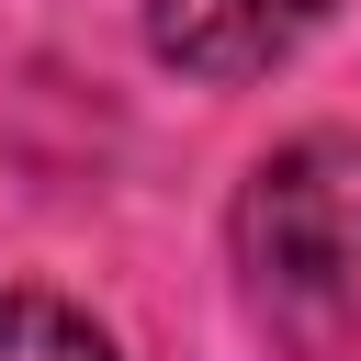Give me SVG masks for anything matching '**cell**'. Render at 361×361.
Wrapping results in <instances>:
<instances>
[{"instance_id":"obj_1","label":"cell","mask_w":361,"mask_h":361,"mask_svg":"<svg viewBox=\"0 0 361 361\" xmlns=\"http://www.w3.org/2000/svg\"><path fill=\"white\" fill-rule=\"evenodd\" d=\"M226 259L248 293V327L293 361H350L361 350V135L305 124L282 135L226 214Z\"/></svg>"},{"instance_id":"obj_2","label":"cell","mask_w":361,"mask_h":361,"mask_svg":"<svg viewBox=\"0 0 361 361\" xmlns=\"http://www.w3.org/2000/svg\"><path fill=\"white\" fill-rule=\"evenodd\" d=\"M316 23H327V0H147L158 68H180L203 90H248V79L293 68Z\"/></svg>"},{"instance_id":"obj_3","label":"cell","mask_w":361,"mask_h":361,"mask_svg":"<svg viewBox=\"0 0 361 361\" xmlns=\"http://www.w3.org/2000/svg\"><path fill=\"white\" fill-rule=\"evenodd\" d=\"M0 361H124V350L56 293H0Z\"/></svg>"}]
</instances>
